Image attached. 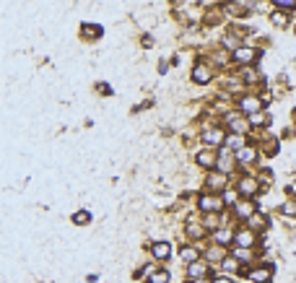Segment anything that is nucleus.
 Instances as JSON below:
<instances>
[{
  "instance_id": "39448f33",
  "label": "nucleus",
  "mask_w": 296,
  "mask_h": 283,
  "mask_svg": "<svg viewBox=\"0 0 296 283\" xmlns=\"http://www.w3.org/2000/svg\"><path fill=\"white\" fill-rule=\"evenodd\" d=\"M234 242H237L239 250H249L255 244V232L252 229H239V232L234 234Z\"/></svg>"
},
{
  "instance_id": "f3484780",
  "label": "nucleus",
  "mask_w": 296,
  "mask_h": 283,
  "mask_svg": "<svg viewBox=\"0 0 296 283\" xmlns=\"http://www.w3.org/2000/svg\"><path fill=\"white\" fill-rule=\"evenodd\" d=\"M218 169H221V174L231 169V153H229V148H221V153H218Z\"/></svg>"
},
{
  "instance_id": "5701e85b",
  "label": "nucleus",
  "mask_w": 296,
  "mask_h": 283,
  "mask_svg": "<svg viewBox=\"0 0 296 283\" xmlns=\"http://www.w3.org/2000/svg\"><path fill=\"white\" fill-rule=\"evenodd\" d=\"M280 213L288 216V218H296V200H286V203L280 205Z\"/></svg>"
},
{
  "instance_id": "c756f323",
  "label": "nucleus",
  "mask_w": 296,
  "mask_h": 283,
  "mask_svg": "<svg viewBox=\"0 0 296 283\" xmlns=\"http://www.w3.org/2000/svg\"><path fill=\"white\" fill-rule=\"evenodd\" d=\"M166 281H169V273L166 270H158V273L151 275V283H166Z\"/></svg>"
},
{
  "instance_id": "6ab92c4d",
  "label": "nucleus",
  "mask_w": 296,
  "mask_h": 283,
  "mask_svg": "<svg viewBox=\"0 0 296 283\" xmlns=\"http://www.w3.org/2000/svg\"><path fill=\"white\" fill-rule=\"evenodd\" d=\"M179 257L185 260V263H190V265H192V263H195V260L200 257V255H197V250H195V247H182V250H179Z\"/></svg>"
},
{
  "instance_id": "f257e3e1",
  "label": "nucleus",
  "mask_w": 296,
  "mask_h": 283,
  "mask_svg": "<svg viewBox=\"0 0 296 283\" xmlns=\"http://www.w3.org/2000/svg\"><path fill=\"white\" fill-rule=\"evenodd\" d=\"M224 122H226V128L231 130V135H247L249 133V120H242V117L237 115V112H229V115L224 117Z\"/></svg>"
},
{
  "instance_id": "4468645a",
  "label": "nucleus",
  "mask_w": 296,
  "mask_h": 283,
  "mask_svg": "<svg viewBox=\"0 0 296 283\" xmlns=\"http://www.w3.org/2000/svg\"><path fill=\"white\" fill-rule=\"evenodd\" d=\"M206 260H208V263H224V247H221V244H213V247H208L206 250Z\"/></svg>"
},
{
  "instance_id": "473e14b6",
  "label": "nucleus",
  "mask_w": 296,
  "mask_h": 283,
  "mask_svg": "<svg viewBox=\"0 0 296 283\" xmlns=\"http://www.w3.org/2000/svg\"><path fill=\"white\" fill-rule=\"evenodd\" d=\"M206 226H208V229H216V226H218L216 216H208V218H206Z\"/></svg>"
},
{
  "instance_id": "dca6fc26",
  "label": "nucleus",
  "mask_w": 296,
  "mask_h": 283,
  "mask_svg": "<svg viewBox=\"0 0 296 283\" xmlns=\"http://www.w3.org/2000/svg\"><path fill=\"white\" fill-rule=\"evenodd\" d=\"M255 156H257V151L252 146H244L242 151H237V161H242V164H252L255 161Z\"/></svg>"
},
{
  "instance_id": "1a4fd4ad",
  "label": "nucleus",
  "mask_w": 296,
  "mask_h": 283,
  "mask_svg": "<svg viewBox=\"0 0 296 283\" xmlns=\"http://www.w3.org/2000/svg\"><path fill=\"white\" fill-rule=\"evenodd\" d=\"M221 140H224V130H218V128H208L203 133V143H208V146H221Z\"/></svg>"
},
{
  "instance_id": "c9c22d12",
  "label": "nucleus",
  "mask_w": 296,
  "mask_h": 283,
  "mask_svg": "<svg viewBox=\"0 0 296 283\" xmlns=\"http://www.w3.org/2000/svg\"><path fill=\"white\" fill-rule=\"evenodd\" d=\"M195 283H206V281H195Z\"/></svg>"
},
{
  "instance_id": "9b49d317",
  "label": "nucleus",
  "mask_w": 296,
  "mask_h": 283,
  "mask_svg": "<svg viewBox=\"0 0 296 283\" xmlns=\"http://www.w3.org/2000/svg\"><path fill=\"white\" fill-rule=\"evenodd\" d=\"M239 107L244 109L249 117H252V115H257V112H260V107H262V104L257 101L255 96H244V99H239Z\"/></svg>"
},
{
  "instance_id": "423d86ee",
  "label": "nucleus",
  "mask_w": 296,
  "mask_h": 283,
  "mask_svg": "<svg viewBox=\"0 0 296 283\" xmlns=\"http://www.w3.org/2000/svg\"><path fill=\"white\" fill-rule=\"evenodd\" d=\"M234 213H237V218H244V221L255 218V203L252 200H239V203L234 205Z\"/></svg>"
},
{
  "instance_id": "6e6552de",
  "label": "nucleus",
  "mask_w": 296,
  "mask_h": 283,
  "mask_svg": "<svg viewBox=\"0 0 296 283\" xmlns=\"http://www.w3.org/2000/svg\"><path fill=\"white\" fill-rule=\"evenodd\" d=\"M206 187H208V190L216 195V192H221V190L226 187V177H224V174H208Z\"/></svg>"
},
{
  "instance_id": "cd10ccee",
  "label": "nucleus",
  "mask_w": 296,
  "mask_h": 283,
  "mask_svg": "<svg viewBox=\"0 0 296 283\" xmlns=\"http://www.w3.org/2000/svg\"><path fill=\"white\" fill-rule=\"evenodd\" d=\"M242 78H244L247 83H257V81H260V76H257L252 68H244V70H242Z\"/></svg>"
},
{
  "instance_id": "2f4dec72",
  "label": "nucleus",
  "mask_w": 296,
  "mask_h": 283,
  "mask_svg": "<svg viewBox=\"0 0 296 283\" xmlns=\"http://www.w3.org/2000/svg\"><path fill=\"white\" fill-rule=\"evenodd\" d=\"M276 8H286V11H296V3H291V0H278Z\"/></svg>"
},
{
  "instance_id": "a211bd4d",
  "label": "nucleus",
  "mask_w": 296,
  "mask_h": 283,
  "mask_svg": "<svg viewBox=\"0 0 296 283\" xmlns=\"http://www.w3.org/2000/svg\"><path fill=\"white\" fill-rule=\"evenodd\" d=\"M203 234H206V229H203L200 223H195V221L187 223V236H190V239H200Z\"/></svg>"
},
{
  "instance_id": "7ed1b4c3",
  "label": "nucleus",
  "mask_w": 296,
  "mask_h": 283,
  "mask_svg": "<svg viewBox=\"0 0 296 283\" xmlns=\"http://www.w3.org/2000/svg\"><path fill=\"white\" fill-rule=\"evenodd\" d=\"M237 190L242 198H252L257 190H260V182L255 180V177H242V180L237 182Z\"/></svg>"
},
{
  "instance_id": "f8f14e48",
  "label": "nucleus",
  "mask_w": 296,
  "mask_h": 283,
  "mask_svg": "<svg viewBox=\"0 0 296 283\" xmlns=\"http://www.w3.org/2000/svg\"><path fill=\"white\" fill-rule=\"evenodd\" d=\"M197 164L206 169H213V166H218V156L213 151H200L197 153Z\"/></svg>"
},
{
  "instance_id": "e433bc0d",
  "label": "nucleus",
  "mask_w": 296,
  "mask_h": 283,
  "mask_svg": "<svg viewBox=\"0 0 296 283\" xmlns=\"http://www.w3.org/2000/svg\"><path fill=\"white\" fill-rule=\"evenodd\" d=\"M294 120H296V109H294Z\"/></svg>"
},
{
  "instance_id": "a878e982",
  "label": "nucleus",
  "mask_w": 296,
  "mask_h": 283,
  "mask_svg": "<svg viewBox=\"0 0 296 283\" xmlns=\"http://www.w3.org/2000/svg\"><path fill=\"white\" fill-rule=\"evenodd\" d=\"M83 36H102V26H94V24H83Z\"/></svg>"
},
{
  "instance_id": "c85d7f7f",
  "label": "nucleus",
  "mask_w": 296,
  "mask_h": 283,
  "mask_svg": "<svg viewBox=\"0 0 296 283\" xmlns=\"http://www.w3.org/2000/svg\"><path fill=\"white\" fill-rule=\"evenodd\" d=\"M270 21H273L276 26H286V24H288L286 13H280V11H276V13H273V16H270Z\"/></svg>"
},
{
  "instance_id": "bb28decb",
  "label": "nucleus",
  "mask_w": 296,
  "mask_h": 283,
  "mask_svg": "<svg viewBox=\"0 0 296 283\" xmlns=\"http://www.w3.org/2000/svg\"><path fill=\"white\" fill-rule=\"evenodd\" d=\"M88 221H91V213H88V211L73 213V223H81V226H83V223H88Z\"/></svg>"
},
{
  "instance_id": "393cba45",
  "label": "nucleus",
  "mask_w": 296,
  "mask_h": 283,
  "mask_svg": "<svg viewBox=\"0 0 296 283\" xmlns=\"http://www.w3.org/2000/svg\"><path fill=\"white\" fill-rule=\"evenodd\" d=\"M221 267L226 273H234V270H239V263H237V257H226L224 263H221Z\"/></svg>"
},
{
  "instance_id": "0eeeda50",
  "label": "nucleus",
  "mask_w": 296,
  "mask_h": 283,
  "mask_svg": "<svg viewBox=\"0 0 296 283\" xmlns=\"http://www.w3.org/2000/svg\"><path fill=\"white\" fill-rule=\"evenodd\" d=\"M260 146H262V153H265V156H276V153H278V138L273 135V133H265Z\"/></svg>"
},
{
  "instance_id": "b1692460",
  "label": "nucleus",
  "mask_w": 296,
  "mask_h": 283,
  "mask_svg": "<svg viewBox=\"0 0 296 283\" xmlns=\"http://www.w3.org/2000/svg\"><path fill=\"white\" fill-rule=\"evenodd\" d=\"M226 148H244V135H229L226 138Z\"/></svg>"
},
{
  "instance_id": "7c9ffc66",
  "label": "nucleus",
  "mask_w": 296,
  "mask_h": 283,
  "mask_svg": "<svg viewBox=\"0 0 296 283\" xmlns=\"http://www.w3.org/2000/svg\"><path fill=\"white\" fill-rule=\"evenodd\" d=\"M234 257L242 260V263H247V260H252V250H237V252H234Z\"/></svg>"
},
{
  "instance_id": "412c9836",
  "label": "nucleus",
  "mask_w": 296,
  "mask_h": 283,
  "mask_svg": "<svg viewBox=\"0 0 296 283\" xmlns=\"http://www.w3.org/2000/svg\"><path fill=\"white\" fill-rule=\"evenodd\" d=\"M190 278H203V275H206L208 273V267L206 265H203V263H192V265H190Z\"/></svg>"
},
{
  "instance_id": "f704fd0d",
  "label": "nucleus",
  "mask_w": 296,
  "mask_h": 283,
  "mask_svg": "<svg viewBox=\"0 0 296 283\" xmlns=\"http://www.w3.org/2000/svg\"><path fill=\"white\" fill-rule=\"evenodd\" d=\"M213 283H231V281H229V278H216Z\"/></svg>"
},
{
  "instance_id": "f03ea898",
  "label": "nucleus",
  "mask_w": 296,
  "mask_h": 283,
  "mask_svg": "<svg viewBox=\"0 0 296 283\" xmlns=\"http://www.w3.org/2000/svg\"><path fill=\"white\" fill-rule=\"evenodd\" d=\"M197 205H200V211H206V213H216V211H221V208H224V198L208 192V195H203L200 200H197Z\"/></svg>"
},
{
  "instance_id": "aec40b11",
  "label": "nucleus",
  "mask_w": 296,
  "mask_h": 283,
  "mask_svg": "<svg viewBox=\"0 0 296 283\" xmlns=\"http://www.w3.org/2000/svg\"><path fill=\"white\" fill-rule=\"evenodd\" d=\"M231 239H234V234L229 232V229H218L216 232V244H221V247H226Z\"/></svg>"
},
{
  "instance_id": "ddd939ff",
  "label": "nucleus",
  "mask_w": 296,
  "mask_h": 283,
  "mask_svg": "<svg viewBox=\"0 0 296 283\" xmlns=\"http://www.w3.org/2000/svg\"><path fill=\"white\" fill-rule=\"evenodd\" d=\"M234 60L249 65V63L255 60V50H249V47H237V50H234Z\"/></svg>"
},
{
  "instance_id": "9d476101",
  "label": "nucleus",
  "mask_w": 296,
  "mask_h": 283,
  "mask_svg": "<svg viewBox=\"0 0 296 283\" xmlns=\"http://www.w3.org/2000/svg\"><path fill=\"white\" fill-rule=\"evenodd\" d=\"M210 78H213V73H210L208 65H195V70H192V81H195V83H208Z\"/></svg>"
},
{
  "instance_id": "4be33fe9",
  "label": "nucleus",
  "mask_w": 296,
  "mask_h": 283,
  "mask_svg": "<svg viewBox=\"0 0 296 283\" xmlns=\"http://www.w3.org/2000/svg\"><path fill=\"white\" fill-rule=\"evenodd\" d=\"M249 125H255V128H260V125H270V115H262V112H257V115L249 117Z\"/></svg>"
},
{
  "instance_id": "20e7f679",
  "label": "nucleus",
  "mask_w": 296,
  "mask_h": 283,
  "mask_svg": "<svg viewBox=\"0 0 296 283\" xmlns=\"http://www.w3.org/2000/svg\"><path fill=\"white\" fill-rule=\"evenodd\" d=\"M247 278L252 283H270L273 278V265H265V267H255V270L247 273Z\"/></svg>"
},
{
  "instance_id": "72a5a7b5",
  "label": "nucleus",
  "mask_w": 296,
  "mask_h": 283,
  "mask_svg": "<svg viewBox=\"0 0 296 283\" xmlns=\"http://www.w3.org/2000/svg\"><path fill=\"white\" fill-rule=\"evenodd\" d=\"M96 88H99V91H102V96H109V86H104V83H99Z\"/></svg>"
},
{
  "instance_id": "2eb2a0df",
  "label": "nucleus",
  "mask_w": 296,
  "mask_h": 283,
  "mask_svg": "<svg viewBox=\"0 0 296 283\" xmlns=\"http://www.w3.org/2000/svg\"><path fill=\"white\" fill-rule=\"evenodd\" d=\"M169 252H172V247L166 242H156L154 247H151V255H154L156 260H166V257H169Z\"/></svg>"
}]
</instances>
